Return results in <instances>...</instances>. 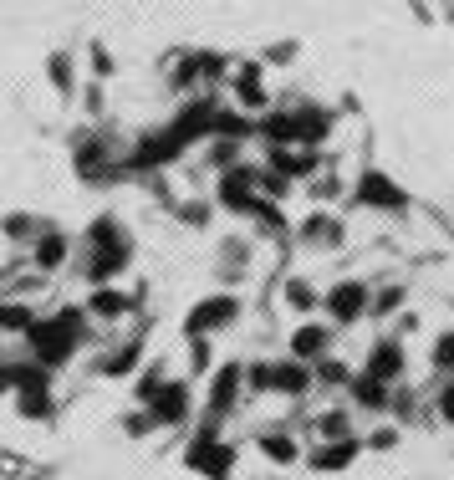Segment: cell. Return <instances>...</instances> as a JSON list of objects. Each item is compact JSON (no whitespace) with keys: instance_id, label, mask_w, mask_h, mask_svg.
Masks as SVG:
<instances>
[{"instance_id":"cell-11","label":"cell","mask_w":454,"mask_h":480,"mask_svg":"<svg viewBox=\"0 0 454 480\" xmlns=\"http://www.w3.org/2000/svg\"><path fill=\"white\" fill-rule=\"evenodd\" d=\"M92 307H97V311H107V317H117V311L128 307V301L117 297V291H97V297H92Z\"/></svg>"},{"instance_id":"cell-17","label":"cell","mask_w":454,"mask_h":480,"mask_svg":"<svg viewBox=\"0 0 454 480\" xmlns=\"http://www.w3.org/2000/svg\"><path fill=\"white\" fill-rule=\"evenodd\" d=\"M0 322H5V327H31V317L21 307H0Z\"/></svg>"},{"instance_id":"cell-8","label":"cell","mask_w":454,"mask_h":480,"mask_svg":"<svg viewBox=\"0 0 454 480\" xmlns=\"http://www.w3.org/2000/svg\"><path fill=\"white\" fill-rule=\"evenodd\" d=\"M399 363H403V358H399V348H388V342H383V348L373 352V368H368V373H373V378H383V383H388V378L399 373Z\"/></svg>"},{"instance_id":"cell-6","label":"cell","mask_w":454,"mask_h":480,"mask_svg":"<svg viewBox=\"0 0 454 480\" xmlns=\"http://www.w3.org/2000/svg\"><path fill=\"white\" fill-rule=\"evenodd\" d=\"M348 460H358V440H348V434H342V440L332 444V450L317 454V465H322V470H342Z\"/></svg>"},{"instance_id":"cell-1","label":"cell","mask_w":454,"mask_h":480,"mask_svg":"<svg viewBox=\"0 0 454 480\" xmlns=\"http://www.w3.org/2000/svg\"><path fill=\"white\" fill-rule=\"evenodd\" d=\"M189 465L205 470L209 480H225L230 475V465H235V450L230 444H215V440H199L195 450H189Z\"/></svg>"},{"instance_id":"cell-9","label":"cell","mask_w":454,"mask_h":480,"mask_svg":"<svg viewBox=\"0 0 454 480\" xmlns=\"http://www.w3.org/2000/svg\"><path fill=\"white\" fill-rule=\"evenodd\" d=\"M220 195L230 199V205H246V209H256V199H250V179H246V174H230Z\"/></svg>"},{"instance_id":"cell-2","label":"cell","mask_w":454,"mask_h":480,"mask_svg":"<svg viewBox=\"0 0 454 480\" xmlns=\"http://www.w3.org/2000/svg\"><path fill=\"white\" fill-rule=\"evenodd\" d=\"M358 199H363V205H383V209H403V205H409V195H403L393 179H383V174H363Z\"/></svg>"},{"instance_id":"cell-14","label":"cell","mask_w":454,"mask_h":480,"mask_svg":"<svg viewBox=\"0 0 454 480\" xmlns=\"http://www.w3.org/2000/svg\"><path fill=\"white\" fill-rule=\"evenodd\" d=\"M235 378H240V373H235V368H230V373H220V383H215V409H220V403H225V399H230V393H235Z\"/></svg>"},{"instance_id":"cell-5","label":"cell","mask_w":454,"mask_h":480,"mask_svg":"<svg viewBox=\"0 0 454 480\" xmlns=\"http://www.w3.org/2000/svg\"><path fill=\"white\" fill-rule=\"evenodd\" d=\"M179 414H184V389H179V383L158 389V393H154V419H158V424H174Z\"/></svg>"},{"instance_id":"cell-21","label":"cell","mask_w":454,"mask_h":480,"mask_svg":"<svg viewBox=\"0 0 454 480\" xmlns=\"http://www.w3.org/2000/svg\"><path fill=\"white\" fill-rule=\"evenodd\" d=\"M439 409H444V419H454V383L444 389V399H439Z\"/></svg>"},{"instance_id":"cell-7","label":"cell","mask_w":454,"mask_h":480,"mask_svg":"<svg viewBox=\"0 0 454 480\" xmlns=\"http://www.w3.org/2000/svg\"><path fill=\"white\" fill-rule=\"evenodd\" d=\"M332 311H338V317H358V311H363V286H338V291H332Z\"/></svg>"},{"instance_id":"cell-4","label":"cell","mask_w":454,"mask_h":480,"mask_svg":"<svg viewBox=\"0 0 454 480\" xmlns=\"http://www.w3.org/2000/svg\"><path fill=\"white\" fill-rule=\"evenodd\" d=\"M230 317H235V301L230 297H215V301H205V307L189 311V322H184V327H189V338H205L209 327L230 322Z\"/></svg>"},{"instance_id":"cell-20","label":"cell","mask_w":454,"mask_h":480,"mask_svg":"<svg viewBox=\"0 0 454 480\" xmlns=\"http://www.w3.org/2000/svg\"><path fill=\"white\" fill-rule=\"evenodd\" d=\"M322 429H327V434H332V440H342V434H348V424H342V414H327V419H322Z\"/></svg>"},{"instance_id":"cell-19","label":"cell","mask_w":454,"mask_h":480,"mask_svg":"<svg viewBox=\"0 0 454 480\" xmlns=\"http://www.w3.org/2000/svg\"><path fill=\"white\" fill-rule=\"evenodd\" d=\"M434 358H439V368H454V338H444L439 348H434Z\"/></svg>"},{"instance_id":"cell-18","label":"cell","mask_w":454,"mask_h":480,"mask_svg":"<svg viewBox=\"0 0 454 480\" xmlns=\"http://www.w3.org/2000/svg\"><path fill=\"white\" fill-rule=\"evenodd\" d=\"M291 301H297V307H312V286H301V281H291Z\"/></svg>"},{"instance_id":"cell-15","label":"cell","mask_w":454,"mask_h":480,"mask_svg":"<svg viewBox=\"0 0 454 480\" xmlns=\"http://www.w3.org/2000/svg\"><path fill=\"white\" fill-rule=\"evenodd\" d=\"M240 97H246V103H260V97H266V92H260V82H256V72H246V77H240Z\"/></svg>"},{"instance_id":"cell-13","label":"cell","mask_w":454,"mask_h":480,"mask_svg":"<svg viewBox=\"0 0 454 480\" xmlns=\"http://www.w3.org/2000/svg\"><path fill=\"white\" fill-rule=\"evenodd\" d=\"M36 260H41V266H56V260H62V240H56V235H46V240H41V250H36Z\"/></svg>"},{"instance_id":"cell-12","label":"cell","mask_w":454,"mask_h":480,"mask_svg":"<svg viewBox=\"0 0 454 480\" xmlns=\"http://www.w3.org/2000/svg\"><path fill=\"white\" fill-rule=\"evenodd\" d=\"M358 399H363V403H383V378L368 373L363 383H358Z\"/></svg>"},{"instance_id":"cell-3","label":"cell","mask_w":454,"mask_h":480,"mask_svg":"<svg viewBox=\"0 0 454 480\" xmlns=\"http://www.w3.org/2000/svg\"><path fill=\"white\" fill-rule=\"evenodd\" d=\"M31 342L46 363H62L66 352H72V338H66V317L62 322H46V327H31Z\"/></svg>"},{"instance_id":"cell-16","label":"cell","mask_w":454,"mask_h":480,"mask_svg":"<svg viewBox=\"0 0 454 480\" xmlns=\"http://www.w3.org/2000/svg\"><path fill=\"white\" fill-rule=\"evenodd\" d=\"M266 454H276V460H291L297 450H291V440H281V434H276V440L266 434Z\"/></svg>"},{"instance_id":"cell-10","label":"cell","mask_w":454,"mask_h":480,"mask_svg":"<svg viewBox=\"0 0 454 480\" xmlns=\"http://www.w3.org/2000/svg\"><path fill=\"white\" fill-rule=\"evenodd\" d=\"M322 338H327L322 327H301L291 348H297V358H317V352H322Z\"/></svg>"}]
</instances>
